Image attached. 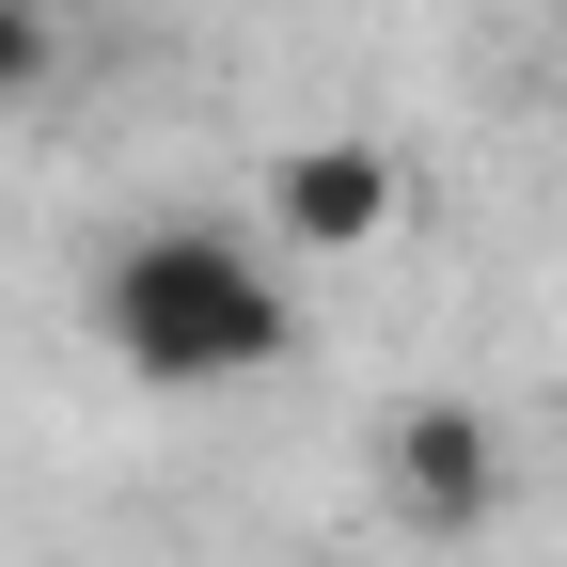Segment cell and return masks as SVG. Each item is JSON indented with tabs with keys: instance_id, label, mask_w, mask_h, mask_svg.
<instances>
[{
	"instance_id": "1",
	"label": "cell",
	"mask_w": 567,
	"mask_h": 567,
	"mask_svg": "<svg viewBox=\"0 0 567 567\" xmlns=\"http://www.w3.org/2000/svg\"><path fill=\"white\" fill-rule=\"evenodd\" d=\"M95 316L111 347L158 394H221V379H268L284 347H300V316H284V268L237 252V237H205V221H158V237H126L111 284H95Z\"/></svg>"
},
{
	"instance_id": "2",
	"label": "cell",
	"mask_w": 567,
	"mask_h": 567,
	"mask_svg": "<svg viewBox=\"0 0 567 567\" xmlns=\"http://www.w3.org/2000/svg\"><path fill=\"white\" fill-rule=\"evenodd\" d=\"M410 221V174H394V142L363 126H316V142H284L268 158V237L300 252V268H347V252H379Z\"/></svg>"
},
{
	"instance_id": "3",
	"label": "cell",
	"mask_w": 567,
	"mask_h": 567,
	"mask_svg": "<svg viewBox=\"0 0 567 567\" xmlns=\"http://www.w3.org/2000/svg\"><path fill=\"white\" fill-rule=\"evenodd\" d=\"M379 505L410 536H488L505 520V425H488L473 394H410L379 425Z\"/></svg>"
},
{
	"instance_id": "4",
	"label": "cell",
	"mask_w": 567,
	"mask_h": 567,
	"mask_svg": "<svg viewBox=\"0 0 567 567\" xmlns=\"http://www.w3.org/2000/svg\"><path fill=\"white\" fill-rule=\"evenodd\" d=\"M48 80V0H0V111Z\"/></svg>"
},
{
	"instance_id": "5",
	"label": "cell",
	"mask_w": 567,
	"mask_h": 567,
	"mask_svg": "<svg viewBox=\"0 0 567 567\" xmlns=\"http://www.w3.org/2000/svg\"><path fill=\"white\" fill-rule=\"evenodd\" d=\"M551 17H567V0H551Z\"/></svg>"
}]
</instances>
